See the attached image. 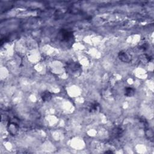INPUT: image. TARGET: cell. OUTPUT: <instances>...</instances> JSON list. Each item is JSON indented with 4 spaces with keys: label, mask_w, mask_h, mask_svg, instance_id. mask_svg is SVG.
I'll return each mask as SVG.
<instances>
[{
    "label": "cell",
    "mask_w": 154,
    "mask_h": 154,
    "mask_svg": "<svg viewBox=\"0 0 154 154\" xmlns=\"http://www.w3.org/2000/svg\"><path fill=\"white\" fill-rule=\"evenodd\" d=\"M66 71L69 75L74 76H80L82 71L81 65L77 61H70L66 63Z\"/></svg>",
    "instance_id": "obj_1"
},
{
    "label": "cell",
    "mask_w": 154,
    "mask_h": 154,
    "mask_svg": "<svg viewBox=\"0 0 154 154\" xmlns=\"http://www.w3.org/2000/svg\"><path fill=\"white\" fill-rule=\"evenodd\" d=\"M58 39L62 43H65L67 45H72L74 41V36L73 33L69 32L65 29H62L58 33Z\"/></svg>",
    "instance_id": "obj_2"
},
{
    "label": "cell",
    "mask_w": 154,
    "mask_h": 154,
    "mask_svg": "<svg viewBox=\"0 0 154 154\" xmlns=\"http://www.w3.org/2000/svg\"><path fill=\"white\" fill-rule=\"evenodd\" d=\"M119 58L124 63H130L133 60V56L127 51H121L118 54Z\"/></svg>",
    "instance_id": "obj_3"
},
{
    "label": "cell",
    "mask_w": 154,
    "mask_h": 154,
    "mask_svg": "<svg viewBox=\"0 0 154 154\" xmlns=\"http://www.w3.org/2000/svg\"><path fill=\"white\" fill-rule=\"evenodd\" d=\"M19 128V125L15 122H10L7 125V130L9 133L13 135H15L18 133Z\"/></svg>",
    "instance_id": "obj_4"
},
{
    "label": "cell",
    "mask_w": 154,
    "mask_h": 154,
    "mask_svg": "<svg viewBox=\"0 0 154 154\" xmlns=\"http://www.w3.org/2000/svg\"><path fill=\"white\" fill-rule=\"evenodd\" d=\"M88 109L90 113H96L100 111V110H101V107H100V105L98 102H94L93 103H91L89 106Z\"/></svg>",
    "instance_id": "obj_5"
},
{
    "label": "cell",
    "mask_w": 154,
    "mask_h": 154,
    "mask_svg": "<svg viewBox=\"0 0 154 154\" xmlns=\"http://www.w3.org/2000/svg\"><path fill=\"white\" fill-rule=\"evenodd\" d=\"M124 131V129L121 126H116L113 128L112 131V134L115 138H119L122 135Z\"/></svg>",
    "instance_id": "obj_6"
},
{
    "label": "cell",
    "mask_w": 154,
    "mask_h": 154,
    "mask_svg": "<svg viewBox=\"0 0 154 154\" xmlns=\"http://www.w3.org/2000/svg\"><path fill=\"white\" fill-rule=\"evenodd\" d=\"M52 98V94L49 91H45L41 94V98L43 102H48Z\"/></svg>",
    "instance_id": "obj_7"
},
{
    "label": "cell",
    "mask_w": 154,
    "mask_h": 154,
    "mask_svg": "<svg viewBox=\"0 0 154 154\" xmlns=\"http://www.w3.org/2000/svg\"><path fill=\"white\" fill-rule=\"evenodd\" d=\"M152 57L146 54H143L139 57V60L143 64L148 63L152 60Z\"/></svg>",
    "instance_id": "obj_8"
},
{
    "label": "cell",
    "mask_w": 154,
    "mask_h": 154,
    "mask_svg": "<svg viewBox=\"0 0 154 154\" xmlns=\"http://www.w3.org/2000/svg\"><path fill=\"white\" fill-rule=\"evenodd\" d=\"M135 90L131 87H126L125 89V95L126 97H132L135 95Z\"/></svg>",
    "instance_id": "obj_9"
},
{
    "label": "cell",
    "mask_w": 154,
    "mask_h": 154,
    "mask_svg": "<svg viewBox=\"0 0 154 154\" xmlns=\"http://www.w3.org/2000/svg\"><path fill=\"white\" fill-rule=\"evenodd\" d=\"M148 47H149V44L148 42H146L145 41L141 42L140 43H139V44H138V48L143 51L147 50Z\"/></svg>",
    "instance_id": "obj_10"
},
{
    "label": "cell",
    "mask_w": 154,
    "mask_h": 154,
    "mask_svg": "<svg viewBox=\"0 0 154 154\" xmlns=\"http://www.w3.org/2000/svg\"><path fill=\"white\" fill-rule=\"evenodd\" d=\"M105 153H113V152L111 151H106Z\"/></svg>",
    "instance_id": "obj_11"
}]
</instances>
